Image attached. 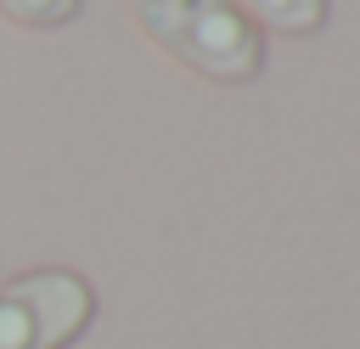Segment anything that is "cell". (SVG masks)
<instances>
[{
  "label": "cell",
  "mask_w": 360,
  "mask_h": 349,
  "mask_svg": "<svg viewBox=\"0 0 360 349\" xmlns=\"http://www.w3.org/2000/svg\"><path fill=\"white\" fill-rule=\"evenodd\" d=\"M0 11L22 28H62L79 17V0H0Z\"/></svg>",
  "instance_id": "cell-4"
},
{
  "label": "cell",
  "mask_w": 360,
  "mask_h": 349,
  "mask_svg": "<svg viewBox=\"0 0 360 349\" xmlns=\"http://www.w3.org/2000/svg\"><path fill=\"white\" fill-rule=\"evenodd\" d=\"M248 23H264L276 34H315L332 11V0H231Z\"/></svg>",
  "instance_id": "cell-3"
},
{
  "label": "cell",
  "mask_w": 360,
  "mask_h": 349,
  "mask_svg": "<svg viewBox=\"0 0 360 349\" xmlns=\"http://www.w3.org/2000/svg\"><path fill=\"white\" fill-rule=\"evenodd\" d=\"M129 17L152 45L214 84H248L264 73V39L231 0H129Z\"/></svg>",
  "instance_id": "cell-1"
},
{
  "label": "cell",
  "mask_w": 360,
  "mask_h": 349,
  "mask_svg": "<svg viewBox=\"0 0 360 349\" xmlns=\"http://www.w3.org/2000/svg\"><path fill=\"white\" fill-rule=\"evenodd\" d=\"M96 321V287L79 270H28L0 287V349H68Z\"/></svg>",
  "instance_id": "cell-2"
}]
</instances>
